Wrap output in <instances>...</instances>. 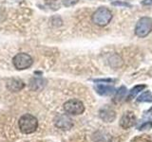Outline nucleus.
Here are the masks:
<instances>
[{
  "label": "nucleus",
  "instance_id": "obj_1",
  "mask_svg": "<svg viewBox=\"0 0 152 142\" xmlns=\"http://www.w3.org/2000/svg\"><path fill=\"white\" fill-rule=\"evenodd\" d=\"M18 126L23 134H31L35 132L38 127V120L35 117L30 114H26L20 117L18 121Z\"/></svg>",
  "mask_w": 152,
  "mask_h": 142
},
{
  "label": "nucleus",
  "instance_id": "obj_2",
  "mask_svg": "<svg viewBox=\"0 0 152 142\" xmlns=\"http://www.w3.org/2000/svg\"><path fill=\"white\" fill-rule=\"evenodd\" d=\"M112 19V13L106 7H100L92 14V22L95 25L104 27L109 24Z\"/></svg>",
  "mask_w": 152,
  "mask_h": 142
},
{
  "label": "nucleus",
  "instance_id": "obj_3",
  "mask_svg": "<svg viewBox=\"0 0 152 142\" xmlns=\"http://www.w3.org/2000/svg\"><path fill=\"white\" fill-rule=\"evenodd\" d=\"M152 30V19L149 17H142L135 27V34L140 37L144 38L147 36Z\"/></svg>",
  "mask_w": 152,
  "mask_h": 142
},
{
  "label": "nucleus",
  "instance_id": "obj_4",
  "mask_svg": "<svg viewBox=\"0 0 152 142\" xmlns=\"http://www.w3.org/2000/svg\"><path fill=\"white\" fill-rule=\"evenodd\" d=\"M32 58L27 53H18L13 57L12 63L14 67L18 70H24L31 67L32 64Z\"/></svg>",
  "mask_w": 152,
  "mask_h": 142
},
{
  "label": "nucleus",
  "instance_id": "obj_5",
  "mask_svg": "<svg viewBox=\"0 0 152 142\" xmlns=\"http://www.w3.org/2000/svg\"><path fill=\"white\" fill-rule=\"evenodd\" d=\"M64 109L66 113L70 114V115H81L85 111V105L79 99H73L64 103Z\"/></svg>",
  "mask_w": 152,
  "mask_h": 142
},
{
  "label": "nucleus",
  "instance_id": "obj_6",
  "mask_svg": "<svg viewBox=\"0 0 152 142\" xmlns=\"http://www.w3.org/2000/svg\"><path fill=\"white\" fill-rule=\"evenodd\" d=\"M136 121V117L134 113L132 112H126L123 115V117L120 120V125L124 128V129H128V128L132 127L135 124Z\"/></svg>",
  "mask_w": 152,
  "mask_h": 142
},
{
  "label": "nucleus",
  "instance_id": "obj_7",
  "mask_svg": "<svg viewBox=\"0 0 152 142\" xmlns=\"http://www.w3.org/2000/svg\"><path fill=\"white\" fill-rule=\"evenodd\" d=\"M100 117L106 122H112L116 117V113L110 107L106 106L100 111Z\"/></svg>",
  "mask_w": 152,
  "mask_h": 142
},
{
  "label": "nucleus",
  "instance_id": "obj_8",
  "mask_svg": "<svg viewBox=\"0 0 152 142\" xmlns=\"http://www.w3.org/2000/svg\"><path fill=\"white\" fill-rule=\"evenodd\" d=\"M95 90L101 96H110V95L115 92V88L111 86V85L107 84H97L95 86Z\"/></svg>",
  "mask_w": 152,
  "mask_h": 142
},
{
  "label": "nucleus",
  "instance_id": "obj_9",
  "mask_svg": "<svg viewBox=\"0 0 152 142\" xmlns=\"http://www.w3.org/2000/svg\"><path fill=\"white\" fill-rule=\"evenodd\" d=\"M7 86L11 91L16 92V91H19V90H21L24 86H25V83L19 79H12L9 80Z\"/></svg>",
  "mask_w": 152,
  "mask_h": 142
},
{
  "label": "nucleus",
  "instance_id": "obj_10",
  "mask_svg": "<svg viewBox=\"0 0 152 142\" xmlns=\"http://www.w3.org/2000/svg\"><path fill=\"white\" fill-rule=\"evenodd\" d=\"M57 126L63 128V129H69L72 126V123H71L70 118L66 116H60L58 120H57Z\"/></svg>",
  "mask_w": 152,
  "mask_h": 142
},
{
  "label": "nucleus",
  "instance_id": "obj_11",
  "mask_svg": "<svg viewBox=\"0 0 152 142\" xmlns=\"http://www.w3.org/2000/svg\"><path fill=\"white\" fill-rule=\"evenodd\" d=\"M126 88L125 86H121L117 90L116 95H115V98H114V101L115 102H120L121 101H123L125 99L126 95Z\"/></svg>",
  "mask_w": 152,
  "mask_h": 142
},
{
  "label": "nucleus",
  "instance_id": "obj_12",
  "mask_svg": "<svg viewBox=\"0 0 152 142\" xmlns=\"http://www.w3.org/2000/svg\"><path fill=\"white\" fill-rule=\"evenodd\" d=\"M137 101L139 102H151L152 101V94L149 91L142 92L139 97H138Z\"/></svg>",
  "mask_w": 152,
  "mask_h": 142
},
{
  "label": "nucleus",
  "instance_id": "obj_13",
  "mask_svg": "<svg viewBox=\"0 0 152 142\" xmlns=\"http://www.w3.org/2000/svg\"><path fill=\"white\" fill-rule=\"evenodd\" d=\"M145 88V84H139V85H136V86L133 87L130 92H129V98H134L138 93H140L142 90H144Z\"/></svg>",
  "mask_w": 152,
  "mask_h": 142
},
{
  "label": "nucleus",
  "instance_id": "obj_14",
  "mask_svg": "<svg viewBox=\"0 0 152 142\" xmlns=\"http://www.w3.org/2000/svg\"><path fill=\"white\" fill-rule=\"evenodd\" d=\"M61 1L65 7H70L78 3V0H61Z\"/></svg>",
  "mask_w": 152,
  "mask_h": 142
},
{
  "label": "nucleus",
  "instance_id": "obj_15",
  "mask_svg": "<svg viewBox=\"0 0 152 142\" xmlns=\"http://www.w3.org/2000/svg\"><path fill=\"white\" fill-rule=\"evenodd\" d=\"M113 6H121V7H131L130 4H128L126 2H123V1H115L112 2Z\"/></svg>",
  "mask_w": 152,
  "mask_h": 142
},
{
  "label": "nucleus",
  "instance_id": "obj_16",
  "mask_svg": "<svg viewBox=\"0 0 152 142\" xmlns=\"http://www.w3.org/2000/svg\"><path fill=\"white\" fill-rule=\"evenodd\" d=\"M150 128H152V122L147 121L139 127V130H146V129H150Z\"/></svg>",
  "mask_w": 152,
  "mask_h": 142
},
{
  "label": "nucleus",
  "instance_id": "obj_17",
  "mask_svg": "<svg viewBox=\"0 0 152 142\" xmlns=\"http://www.w3.org/2000/svg\"><path fill=\"white\" fill-rule=\"evenodd\" d=\"M94 82H96V83H111L113 82V80L111 79H101V80H94Z\"/></svg>",
  "mask_w": 152,
  "mask_h": 142
},
{
  "label": "nucleus",
  "instance_id": "obj_18",
  "mask_svg": "<svg viewBox=\"0 0 152 142\" xmlns=\"http://www.w3.org/2000/svg\"><path fill=\"white\" fill-rule=\"evenodd\" d=\"M142 4L145 5V6H150V5H152V0H142Z\"/></svg>",
  "mask_w": 152,
  "mask_h": 142
}]
</instances>
